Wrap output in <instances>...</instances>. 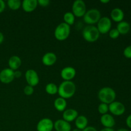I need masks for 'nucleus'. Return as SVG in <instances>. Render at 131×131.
<instances>
[{"mask_svg":"<svg viewBox=\"0 0 131 131\" xmlns=\"http://www.w3.org/2000/svg\"><path fill=\"white\" fill-rule=\"evenodd\" d=\"M88 119L84 115L78 116L75 120V125L77 129H79L81 130H83L86 127H88Z\"/></svg>","mask_w":131,"mask_h":131,"instance_id":"nucleus-20","label":"nucleus"},{"mask_svg":"<svg viewBox=\"0 0 131 131\" xmlns=\"http://www.w3.org/2000/svg\"><path fill=\"white\" fill-rule=\"evenodd\" d=\"M124 55L127 58L131 59V45L125 47L124 50Z\"/></svg>","mask_w":131,"mask_h":131,"instance_id":"nucleus-29","label":"nucleus"},{"mask_svg":"<svg viewBox=\"0 0 131 131\" xmlns=\"http://www.w3.org/2000/svg\"><path fill=\"white\" fill-rule=\"evenodd\" d=\"M126 124L127 126L129 128L131 129V115L128 116V117L126 119Z\"/></svg>","mask_w":131,"mask_h":131,"instance_id":"nucleus-32","label":"nucleus"},{"mask_svg":"<svg viewBox=\"0 0 131 131\" xmlns=\"http://www.w3.org/2000/svg\"><path fill=\"white\" fill-rule=\"evenodd\" d=\"M37 1H38V5H40V6L42 7L47 6L50 3L49 0H37Z\"/></svg>","mask_w":131,"mask_h":131,"instance_id":"nucleus-30","label":"nucleus"},{"mask_svg":"<svg viewBox=\"0 0 131 131\" xmlns=\"http://www.w3.org/2000/svg\"><path fill=\"white\" fill-rule=\"evenodd\" d=\"M57 60V56L54 53L51 52H47L45 54L42 58V63L46 66H52Z\"/></svg>","mask_w":131,"mask_h":131,"instance_id":"nucleus-16","label":"nucleus"},{"mask_svg":"<svg viewBox=\"0 0 131 131\" xmlns=\"http://www.w3.org/2000/svg\"><path fill=\"white\" fill-rule=\"evenodd\" d=\"M22 76V72L19 70H15L14 71V77L15 78H20Z\"/></svg>","mask_w":131,"mask_h":131,"instance_id":"nucleus-34","label":"nucleus"},{"mask_svg":"<svg viewBox=\"0 0 131 131\" xmlns=\"http://www.w3.org/2000/svg\"><path fill=\"white\" fill-rule=\"evenodd\" d=\"M5 7H6V5H5V1L3 0H0V14L5 10Z\"/></svg>","mask_w":131,"mask_h":131,"instance_id":"nucleus-31","label":"nucleus"},{"mask_svg":"<svg viewBox=\"0 0 131 131\" xmlns=\"http://www.w3.org/2000/svg\"><path fill=\"white\" fill-rule=\"evenodd\" d=\"M22 63L21 60L17 56H12L8 60L9 68L14 71L17 70Z\"/></svg>","mask_w":131,"mask_h":131,"instance_id":"nucleus-19","label":"nucleus"},{"mask_svg":"<svg viewBox=\"0 0 131 131\" xmlns=\"http://www.w3.org/2000/svg\"><path fill=\"white\" fill-rule=\"evenodd\" d=\"M62 116L63 120L70 123L74 121L77 118L78 116V113L76 110L74 109H68L63 111Z\"/></svg>","mask_w":131,"mask_h":131,"instance_id":"nucleus-17","label":"nucleus"},{"mask_svg":"<svg viewBox=\"0 0 131 131\" xmlns=\"http://www.w3.org/2000/svg\"><path fill=\"white\" fill-rule=\"evenodd\" d=\"M15 79L14 71L10 68H6L0 72V81L4 84H9Z\"/></svg>","mask_w":131,"mask_h":131,"instance_id":"nucleus-10","label":"nucleus"},{"mask_svg":"<svg viewBox=\"0 0 131 131\" xmlns=\"http://www.w3.org/2000/svg\"><path fill=\"white\" fill-rule=\"evenodd\" d=\"M58 91V87L54 83H50L47 84L46 86V92L48 94L53 95L56 94Z\"/></svg>","mask_w":131,"mask_h":131,"instance_id":"nucleus-24","label":"nucleus"},{"mask_svg":"<svg viewBox=\"0 0 131 131\" xmlns=\"http://www.w3.org/2000/svg\"><path fill=\"white\" fill-rule=\"evenodd\" d=\"M112 23L111 20L107 17H102L97 23V29L100 34H106L111 30Z\"/></svg>","mask_w":131,"mask_h":131,"instance_id":"nucleus-7","label":"nucleus"},{"mask_svg":"<svg viewBox=\"0 0 131 131\" xmlns=\"http://www.w3.org/2000/svg\"><path fill=\"white\" fill-rule=\"evenodd\" d=\"M100 131H115L113 128H104Z\"/></svg>","mask_w":131,"mask_h":131,"instance_id":"nucleus-36","label":"nucleus"},{"mask_svg":"<svg viewBox=\"0 0 131 131\" xmlns=\"http://www.w3.org/2000/svg\"><path fill=\"white\" fill-rule=\"evenodd\" d=\"M120 35V34L119 33L118 31L116 29V28L111 29V30L110 31V32H109V36H110V38H112V39H116V38H118Z\"/></svg>","mask_w":131,"mask_h":131,"instance_id":"nucleus-27","label":"nucleus"},{"mask_svg":"<svg viewBox=\"0 0 131 131\" xmlns=\"http://www.w3.org/2000/svg\"><path fill=\"white\" fill-rule=\"evenodd\" d=\"M54 129L56 131H71V125L63 119L58 120L54 123Z\"/></svg>","mask_w":131,"mask_h":131,"instance_id":"nucleus-13","label":"nucleus"},{"mask_svg":"<svg viewBox=\"0 0 131 131\" xmlns=\"http://www.w3.org/2000/svg\"><path fill=\"white\" fill-rule=\"evenodd\" d=\"M116 29L121 35H125L129 32L130 29V26L129 23L126 21H122L118 24Z\"/></svg>","mask_w":131,"mask_h":131,"instance_id":"nucleus-22","label":"nucleus"},{"mask_svg":"<svg viewBox=\"0 0 131 131\" xmlns=\"http://www.w3.org/2000/svg\"><path fill=\"white\" fill-rule=\"evenodd\" d=\"M82 131H97V130L94 127L88 126V127H86L85 129H83Z\"/></svg>","mask_w":131,"mask_h":131,"instance_id":"nucleus-33","label":"nucleus"},{"mask_svg":"<svg viewBox=\"0 0 131 131\" xmlns=\"http://www.w3.org/2000/svg\"><path fill=\"white\" fill-rule=\"evenodd\" d=\"M22 3L20 0H8L7 1V5L11 10H17L20 8Z\"/></svg>","mask_w":131,"mask_h":131,"instance_id":"nucleus-25","label":"nucleus"},{"mask_svg":"<svg viewBox=\"0 0 131 131\" xmlns=\"http://www.w3.org/2000/svg\"><path fill=\"white\" fill-rule=\"evenodd\" d=\"M111 17L113 20L119 23L124 20V12L122 9L119 8H115L111 10Z\"/></svg>","mask_w":131,"mask_h":131,"instance_id":"nucleus-18","label":"nucleus"},{"mask_svg":"<svg viewBox=\"0 0 131 131\" xmlns=\"http://www.w3.org/2000/svg\"><path fill=\"white\" fill-rule=\"evenodd\" d=\"M115 91L110 87H104L101 88L98 93V97L102 103L110 104L113 102L116 99Z\"/></svg>","mask_w":131,"mask_h":131,"instance_id":"nucleus-2","label":"nucleus"},{"mask_svg":"<svg viewBox=\"0 0 131 131\" xmlns=\"http://www.w3.org/2000/svg\"><path fill=\"white\" fill-rule=\"evenodd\" d=\"M63 20L64 23H66L69 26L73 25L75 22V16L72 12H66L63 15Z\"/></svg>","mask_w":131,"mask_h":131,"instance_id":"nucleus-23","label":"nucleus"},{"mask_svg":"<svg viewBox=\"0 0 131 131\" xmlns=\"http://www.w3.org/2000/svg\"><path fill=\"white\" fill-rule=\"evenodd\" d=\"M70 34V26L65 23H61L56 26L54 30V37L58 40L63 41Z\"/></svg>","mask_w":131,"mask_h":131,"instance_id":"nucleus-4","label":"nucleus"},{"mask_svg":"<svg viewBox=\"0 0 131 131\" xmlns=\"http://www.w3.org/2000/svg\"><path fill=\"white\" fill-rule=\"evenodd\" d=\"M100 33L96 26L89 25L86 26L83 30V37L88 42H95L99 39Z\"/></svg>","mask_w":131,"mask_h":131,"instance_id":"nucleus-3","label":"nucleus"},{"mask_svg":"<svg viewBox=\"0 0 131 131\" xmlns=\"http://www.w3.org/2000/svg\"><path fill=\"white\" fill-rule=\"evenodd\" d=\"M60 75L64 81H71L75 78L76 70L72 67H66L61 70Z\"/></svg>","mask_w":131,"mask_h":131,"instance_id":"nucleus-12","label":"nucleus"},{"mask_svg":"<svg viewBox=\"0 0 131 131\" xmlns=\"http://www.w3.org/2000/svg\"><path fill=\"white\" fill-rule=\"evenodd\" d=\"M26 80L28 85L34 87L39 83V77L37 72L33 69H29L26 72Z\"/></svg>","mask_w":131,"mask_h":131,"instance_id":"nucleus-8","label":"nucleus"},{"mask_svg":"<svg viewBox=\"0 0 131 131\" xmlns=\"http://www.w3.org/2000/svg\"><path fill=\"white\" fill-rule=\"evenodd\" d=\"M76 91V86L71 81H64L58 86V93L60 97L65 99H70L74 95Z\"/></svg>","mask_w":131,"mask_h":131,"instance_id":"nucleus-1","label":"nucleus"},{"mask_svg":"<svg viewBox=\"0 0 131 131\" xmlns=\"http://www.w3.org/2000/svg\"><path fill=\"white\" fill-rule=\"evenodd\" d=\"M54 129V122L48 118L40 120L37 125V131H52Z\"/></svg>","mask_w":131,"mask_h":131,"instance_id":"nucleus-11","label":"nucleus"},{"mask_svg":"<svg viewBox=\"0 0 131 131\" xmlns=\"http://www.w3.org/2000/svg\"><path fill=\"white\" fill-rule=\"evenodd\" d=\"M117 131H130L129 130L127 129H124V128H121V129H119L118 130H117Z\"/></svg>","mask_w":131,"mask_h":131,"instance_id":"nucleus-38","label":"nucleus"},{"mask_svg":"<svg viewBox=\"0 0 131 131\" xmlns=\"http://www.w3.org/2000/svg\"><path fill=\"white\" fill-rule=\"evenodd\" d=\"M101 3H104V4H107L108 3H110V0H101Z\"/></svg>","mask_w":131,"mask_h":131,"instance_id":"nucleus-37","label":"nucleus"},{"mask_svg":"<svg viewBox=\"0 0 131 131\" xmlns=\"http://www.w3.org/2000/svg\"><path fill=\"white\" fill-rule=\"evenodd\" d=\"M101 18V12L96 8H92L86 12L83 16V20L84 23L89 25L96 24Z\"/></svg>","mask_w":131,"mask_h":131,"instance_id":"nucleus-5","label":"nucleus"},{"mask_svg":"<svg viewBox=\"0 0 131 131\" xmlns=\"http://www.w3.org/2000/svg\"><path fill=\"white\" fill-rule=\"evenodd\" d=\"M98 111L100 114H102V115L107 114L109 111V106L108 104H106L104 103H101L98 107Z\"/></svg>","mask_w":131,"mask_h":131,"instance_id":"nucleus-26","label":"nucleus"},{"mask_svg":"<svg viewBox=\"0 0 131 131\" xmlns=\"http://www.w3.org/2000/svg\"><path fill=\"white\" fill-rule=\"evenodd\" d=\"M72 14L77 17H83L86 12V6L84 1L83 0H76L73 3Z\"/></svg>","mask_w":131,"mask_h":131,"instance_id":"nucleus-6","label":"nucleus"},{"mask_svg":"<svg viewBox=\"0 0 131 131\" xmlns=\"http://www.w3.org/2000/svg\"><path fill=\"white\" fill-rule=\"evenodd\" d=\"M101 123L105 128H113L115 125V120L112 115L107 113L101 116Z\"/></svg>","mask_w":131,"mask_h":131,"instance_id":"nucleus-15","label":"nucleus"},{"mask_svg":"<svg viewBox=\"0 0 131 131\" xmlns=\"http://www.w3.org/2000/svg\"><path fill=\"white\" fill-rule=\"evenodd\" d=\"M72 131H82L81 130H80V129H74V130H72Z\"/></svg>","mask_w":131,"mask_h":131,"instance_id":"nucleus-39","label":"nucleus"},{"mask_svg":"<svg viewBox=\"0 0 131 131\" xmlns=\"http://www.w3.org/2000/svg\"><path fill=\"white\" fill-rule=\"evenodd\" d=\"M24 93L26 95H31L34 93V88L29 85L26 86L24 88Z\"/></svg>","mask_w":131,"mask_h":131,"instance_id":"nucleus-28","label":"nucleus"},{"mask_svg":"<svg viewBox=\"0 0 131 131\" xmlns=\"http://www.w3.org/2000/svg\"><path fill=\"white\" fill-rule=\"evenodd\" d=\"M109 111L115 116H121L125 113V107L122 102L114 101L109 104Z\"/></svg>","mask_w":131,"mask_h":131,"instance_id":"nucleus-9","label":"nucleus"},{"mask_svg":"<svg viewBox=\"0 0 131 131\" xmlns=\"http://www.w3.org/2000/svg\"><path fill=\"white\" fill-rule=\"evenodd\" d=\"M38 6L37 0H24L22 2L21 6L26 12H32Z\"/></svg>","mask_w":131,"mask_h":131,"instance_id":"nucleus-14","label":"nucleus"},{"mask_svg":"<svg viewBox=\"0 0 131 131\" xmlns=\"http://www.w3.org/2000/svg\"><path fill=\"white\" fill-rule=\"evenodd\" d=\"M4 41V35L1 32H0V44L3 43Z\"/></svg>","mask_w":131,"mask_h":131,"instance_id":"nucleus-35","label":"nucleus"},{"mask_svg":"<svg viewBox=\"0 0 131 131\" xmlns=\"http://www.w3.org/2000/svg\"><path fill=\"white\" fill-rule=\"evenodd\" d=\"M67 104L66 99L61 98V97H58V98L56 99L54 102V106L55 109L60 112H63L65 111L67 107Z\"/></svg>","mask_w":131,"mask_h":131,"instance_id":"nucleus-21","label":"nucleus"}]
</instances>
